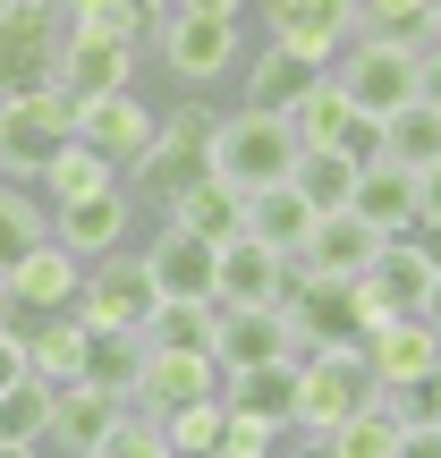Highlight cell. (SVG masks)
Masks as SVG:
<instances>
[{"mask_svg": "<svg viewBox=\"0 0 441 458\" xmlns=\"http://www.w3.org/2000/svg\"><path fill=\"white\" fill-rule=\"evenodd\" d=\"M145 60H162V77L179 85V94H204L213 102V85L238 77L246 60V17H187V9H162L145 34Z\"/></svg>", "mask_w": 441, "mask_h": 458, "instance_id": "7a4b0ae2", "label": "cell"}, {"mask_svg": "<svg viewBox=\"0 0 441 458\" xmlns=\"http://www.w3.org/2000/svg\"><path fill=\"white\" fill-rule=\"evenodd\" d=\"M162 425V442H170V458H213V442H221V399H204V408H179V416H153Z\"/></svg>", "mask_w": 441, "mask_h": 458, "instance_id": "f35d334b", "label": "cell"}, {"mask_svg": "<svg viewBox=\"0 0 441 458\" xmlns=\"http://www.w3.org/2000/svg\"><path fill=\"white\" fill-rule=\"evenodd\" d=\"M0 9H17V0H0Z\"/></svg>", "mask_w": 441, "mask_h": 458, "instance_id": "11a10c76", "label": "cell"}, {"mask_svg": "<svg viewBox=\"0 0 441 458\" xmlns=\"http://www.w3.org/2000/svg\"><path fill=\"white\" fill-rule=\"evenodd\" d=\"M289 187H297V204H306V213H348V196H357V162H348V153H331V145H297Z\"/></svg>", "mask_w": 441, "mask_h": 458, "instance_id": "f1b7e54d", "label": "cell"}, {"mask_svg": "<svg viewBox=\"0 0 441 458\" xmlns=\"http://www.w3.org/2000/svg\"><path fill=\"white\" fill-rule=\"evenodd\" d=\"M213 128H221V111L204 94H179L162 119H153V153L136 162V179H128V196L145 204V221H162L196 179H213Z\"/></svg>", "mask_w": 441, "mask_h": 458, "instance_id": "6da1fadb", "label": "cell"}, {"mask_svg": "<svg viewBox=\"0 0 441 458\" xmlns=\"http://www.w3.org/2000/svg\"><path fill=\"white\" fill-rule=\"evenodd\" d=\"M17 382H26V340L0 331V391H17Z\"/></svg>", "mask_w": 441, "mask_h": 458, "instance_id": "f6af8a7d", "label": "cell"}, {"mask_svg": "<svg viewBox=\"0 0 441 458\" xmlns=\"http://www.w3.org/2000/svg\"><path fill=\"white\" fill-rule=\"evenodd\" d=\"M416 68H425V43L416 34H357V43L331 60V85L348 94V111L391 119L416 102Z\"/></svg>", "mask_w": 441, "mask_h": 458, "instance_id": "5b68a950", "label": "cell"}, {"mask_svg": "<svg viewBox=\"0 0 441 458\" xmlns=\"http://www.w3.org/2000/svg\"><path fill=\"white\" fill-rule=\"evenodd\" d=\"M60 145H77V102H68L60 85H51V94L0 102V179L9 187H34Z\"/></svg>", "mask_w": 441, "mask_h": 458, "instance_id": "52a82bcc", "label": "cell"}, {"mask_svg": "<svg viewBox=\"0 0 441 458\" xmlns=\"http://www.w3.org/2000/svg\"><path fill=\"white\" fill-rule=\"evenodd\" d=\"M153 280H145V263H136V246L128 255H102V263H85V289H77V323L85 331H136L145 340V323H153Z\"/></svg>", "mask_w": 441, "mask_h": 458, "instance_id": "9c48e42d", "label": "cell"}, {"mask_svg": "<svg viewBox=\"0 0 441 458\" xmlns=\"http://www.w3.org/2000/svg\"><path fill=\"white\" fill-rule=\"evenodd\" d=\"M340 119H348V94L331 85V68H323V77H314L306 94H297V111H289V136H297V145H331V136H340Z\"/></svg>", "mask_w": 441, "mask_h": 458, "instance_id": "74e56055", "label": "cell"}, {"mask_svg": "<svg viewBox=\"0 0 441 458\" xmlns=\"http://www.w3.org/2000/svg\"><path fill=\"white\" fill-rule=\"evenodd\" d=\"M331 153H348V162H382V119H365V111H348L340 119V136H331Z\"/></svg>", "mask_w": 441, "mask_h": 458, "instance_id": "7bdbcfd3", "label": "cell"}, {"mask_svg": "<svg viewBox=\"0 0 441 458\" xmlns=\"http://www.w3.org/2000/svg\"><path fill=\"white\" fill-rule=\"evenodd\" d=\"M314 77H323V68H306L297 51H280V43H246V60H238V102H246V111L289 119L297 94H306Z\"/></svg>", "mask_w": 441, "mask_h": 458, "instance_id": "ffe728a7", "label": "cell"}, {"mask_svg": "<svg viewBox=\"0 0 441 458\" xmlns=\"http://www.w3.org/2000/svg\"><path fill=\"white\" fill-rule=\"evenodd\" d=\"M391 450H399V416H391V399H382V408H365L357 425L323 433L306 458H391Z\"/></svg>", "mask_w": 441, "mask_h": 458, "instance_id": "d590c367", "label": "cell"}, {"mask_svg": "<svg viewBox=\"0 0 441 458\" xmlns=\"http://www.w3.org/2000/svg\"><path fill=\"white\" fill-rule=\"evenodd\" d=\"M425 289H433V263L416 255L408 238H382V255L357 272V306H365V323H391V314H416L425 306Z\"/></svg>", "mask_w": 441, "mask_h": 458, "instance_id": "ac0fdd59", "label": "cell"}, {"mask_svg": "<svg viewBox=\"0 0 441 458\" xmlns=\"http://www.w3.org/2000/svg\"><path fill=\"white\" fill-rule=\"evenodd\" d=\"M94 458H170V442H162V425H153L145 408H128V416L94 442Z\"/></svg>", "mask_w": 441, "mask_h": 458, "instance_id": "ab89813d", "label": "cell"}, {"mask_svg": "<svg viewBox=\"0 0 441 458\" xmlns=\"http://www.w3.org/2000/svg\"><path fill=\"white\" fill-rule=\"evenodd\" d=\"M280 314H289L297 348H357L365 340V306H357V280H289V297H280Z\"/></svg>", "mask_w": 441, "mask_h": 458, "instance_id": "5bb4252c", "label": "cell"}, {"mask_svg": "<svg viewBox=\"0 0 441 458\" xmlns=\"http://www.w3.org/2000/svg\"><path fill=\"white\" fill-rule=\"evenodd\" d=\"M77 382H94V391L119 399V408H136V382H145V340H136V331H85Z\"/></svg>", "mask_w": 441, "mask_h": 458, "instance_id": "4316f807", "label": "cell"}, {"mask_svg": "<svg viewBox=\"0 0 441 458\" xmlns=\"http://www.w3.org/2000/svg\"><path fill=\"white\" fill-rule=\"evenodd\" d=\"M357 357H365V374H374V391L391 399V391H416V382L441 365V340L416 323V314H391V323H365Z\"/></svg>", "mask_w": 441, "mask_h": 458, "instance_id": "2e32d148", "label": "cell"}, {"mask_svg": "<svg viewBox=\"0 0 441 458\" xmlns=\"http://www.w3.org/2000/svg\"><path fill=\"white\" fill-rule=\"evenodd\" d=\"M77 289H85V263L43 238L9 280H0V297H9V323L0 331H26V323H43V314H77Z\"/></svg>", "mask_w": 441, "mask_h": 458, "instance_id": "8fae6325", "label": "cell"}, {"mask_svg": "<svg viewBox=\"0 0 441 458\" xmlns=\"http://www.w3.org/2000/svg\"><path fill=\"white\" fill-rule=\"evenodd\" d=\"M238 213H246V204H238V196H229V187H221V179H196V187H187V196H179V204H170V213H162V221H179V229H196V238H204V246H229V238H238Z\"/></svg>", "mask_w": 441, "mask_h": 458, "instance_id": "836d02e7", "label": "cell"}, {"mask_svg": "<svg viewBox=\"0 0 441 458\" xmlns=\"http://www.w3.org/2000/svg\"><path fill=\"white\" fill-rule=\"evenodd\" d=\"M382 162H399V170H433L441 162V102L416 94L408 111L382 119Z\"/></svg>", "mask_w": 441, "mask_h": 458, "instance_id": "1f68e13d", "label": "cell"}, {"mask_svg": "<svg viewBox=\"0 0 441 458\" xmlns=\"http://www.w3.org/2000/svg\"><path fill=\"white\" fill-rule=\"evenodd\" d=\"M306 204H297V187H263V196H246V213H238V229L255 246H272V255H297V238H306Z\"/></svg>", "mask_w": 441, "mask_h": 458, "instance_id": "d6a6232c", "label": "cell"}, {"mask_svg": "<svg viewBox=\"0 0 441 458\" xmlns=\"http://www.w3.org/2000/svg\"><path fill=\"white\" fill-rule=\"evenodd\" d=\"M416 221H441V162L416 170Z\"/></svg>", "mask_w": 441, "mask_h": 458, "instance_id": "bcb514c9", "label": "cell"}, {"mask_svg": "<svg viewBox=\"0 0 441 458\" xmlns=\"http://www.w3.org/2000/svg\"><path fill=\"white\" fill-rule=\"evenodd\" d=\"M213 365L221 374H246V365H306V348H297L289 314L280 306H213Z\"/></svg>", "mask_w": 441, "mask_h": 458, "instance_id": "4fadbf2b", "label": "cell"}, {"mask_svg": "<svg viewBox=\"0 0 441 458\" xmlns=\"http://www.w3.org/2000/svg\"><path fill=\"white\" fill-rule=\"evenodd\" d=\"M17 340H26V374L34 382H51V391L77 382V365H85V323L77 314H43V323H26Z\"/></svg>", "mask_w": 441, "mask_h": 458, "instance_id": "83f0119b", "label": "cell"}, {"mask_svg": "<svg viewBox=\"0 0 441 458\" xmlns=\"http://www.w3.org/2000/svg\"><path fill=\"white\" fill-rule=\"evenodd\" d=\"M153 102L145 94H102V102H77V145L102 153V162L119 170V179H136V162L153 153Z\"/></svg>", "mask_w": 441, "mask_h": 458, "instance_id": "9a60e30c", "label": "cell"}, {"mask_svg": "<svg viewBox=\"0 0 441 458\" xmlns=\"http://www.w3.org/2000/svg\"><path fill=\"white\" fill-rule=\"evenodd\" d=\"M170 9H187V17H246L255 0H170Z\"/></svg>", "mask_w": 441, "mask_h": 458, "instance_id": "7dc6e473", "label": "cell"}, {"mask_svg": "<svg viewBox=\"0 0 441 458\" xmlns=\"http://www.w3.org/2000/svg\"><path fill=\"white\" fill-rule=\"evenodd\" d=\"M221 408L246 416V425H272L289 442V416H297V365H246V374H221Z\"/></svg>", "mask_w": 441, "mask_h": 458, "instance_id": "603a6c76", "label": "cell"}, {"mask_svg": "<svg viewBox=\"0 0 441 458\" xmlns=\"http://www.w3.org/2000/svg\"><path fill=\"white\" fill-rule=\"evenodd\" d=\"M221 416H229V408H221ZM280 450H289V442H280L272 425H246V416H229L221 442H213V458H280Z\"/></svg>", "mask_w": 441, "mask_h": 458, "instance_id": "b9f144b4", "label": "cell"}, {"mask_svg": "<svg viewBox=\"0 0 441 458\" xmlns=\"http://www.w3.org/2000/svg\"><path fill=\"white\" fill-rule=\"evenodd\" d=\"M0 323H9V297H0Z\"/></svg>", "mask_w": 441, "mask_h": 458, "instance_id": "f5cc1de1", "label": "cell"}, {"mask_svg": "<svg viewBox=\"0 0 441 458\" xmlns=\"http://www.w3.org/2000/svg\"><path fill=\"white\" fill-rule=\"evenodd\" d=\"M357 17H365V34H416V43H433L425 0H357Z\"/></svg>", "mask_w": 441, "mask_h": 458, "instance_id": "60d3db41", "label": "cell"}, {"mask_svg": "<svg viewBox=\"0 0 441 458\" xmlns=\"http://www.w3.org/2000/svg\"><path fill=\"white\" fill-rule=\"evenodd\" d=\"M213 323H221V314L196 306V297H162L153 323H145V348H153V357H213Z\"/></svg>", "mask_w": 441, "mask_h": 458, "instance_id": "f546056e", "label": "cell"}, {"mask_svg": "<svg viewBox=\"0 0 441 458\" xmlns=\"http://www.w3.org/2000/svg\"><path fill=\"white\" fill-rule=\"evenodd\" d=\"M204 399H221L213 357H153L145 348V382H136V408L145 416H179V408H204Z\"/></svg>", "mask_w": 441, "mask_h": 458, "instance_id": "7402d4cb", "label": "cell"}, {"mask_svg": "<svg viewBox=\"0 0 441 458\" xmlns=\"http://www.w3.org/2000/svg\"><path fill=\"white\" fill-rule=\"evenodd\" d=\"M136 68H145V51H119V43H85V34H68V60H60V94H68V102L136 94Z\"/></svg>", "mask_w": 441, "mask_h": 458, "instance_id": "cb8c5ba5", "label": "cell"}, {"mask_svg": "<svg viewBox=\"0 0 441 458\" xmlns=\"http://www.w3.org/2000/svg\"><path fill=\"white\" fill-rule=\"evenodd\" d=\"M348 213L374 229V238H408V229H416V170L365 162V170H357V196H348Z\"/></svg>", "mask_w": 441, "mask_h": 458, "instance_id": "d4e9b609", "label": "cell"}, {"mask_svg": "<svg viewBox=\"0 0 441 458\" xmlns=\"http://www.w3.org/2000/svg\"><path fill=\"white\" fill-rule=\"evenodd\" d=\"M111 187H128L102 153H85V145H60L43 162V179H34V204L43 213H68V204H85V196H111Z\"/></svg>", "mask_w": 441, "mask_h": 458, "instance_id": "484cf974", "label": "cell"}, {"mask_svg": "<svg viewBox=\"0 0 441 458\" xmlns=\"http://www.w3.org/2000/svg\"><path fill=\"white\" fill-rule=\"evenodd\" d=\"M416 323H425L433 340H441V272H433V289H425V306H416Z\"/></svg>", "mask_w": 441, "mask_h": 458, "instance_id": "c3c4849f", "label": "cell"}, {"mask_svg": "<svg viewBox=\"0 0 441 458\" xmlns=\"http://www.w3.org/2000/svg\"><path fill=\"white\" fill-rule=\"evenodd\" d=\"M136 263H145L153 297H196V306H213V263H221V246H204L196 229H179V221H145Z\"/></svg>", "mask_w": 441, "mask_h": 458, "instance_id": "30bf717a", "label": "cell"}, {"mask_svg": "<svg viewBox=\"0 0 441 458\" xmlns=\"http://www.w3.org/2000/svg\"><path fill=\"white\" fill-rule=\"evenodd\" d=\"M136 9H153V17H162V9H170V0H136Z\"/></svg>", "mask_w": 441, "mask_h": 458, "instance_id": "816d5d0a", "label": "cell"}, {"mask_svg": "<svg viewBox=\"0 0 441 458\" xmlns=\"http://www.w3.org/2000/svg\"><path fill=\"white\" fill-rule=\"evenodd\" d=\"M119 399H102L94 382H60L51 391V433H43V450H60V458H94V442L119 425Z\"/></svg>", "mask_w": 441, "mask_h": 458, "instance_id": "44dd1931", "label": "cell"}, {"mask_svg": "<svg viewBox=\"0 0 441 458\" xmlns=\"http://www.w3.org/2000/svg\"><path fill=\"white\" fill-rule=\"evenodd\" d=\"M365 408H382L374 374H365L357 348H314L306 365H297V416H289V450H314L323 433L357 425Z\"/></svg>", "mask_w": 441, "mask_h": 458, "instance_id": "3957f363", "label": "cell"}, {"mask_svg": "<svg viewBox=\"0 0 441 458\" xmlns=\"http://www.w3.org/2000/svg\"><path fill=\"white\" fill-rule=\"evenodd\" d=\"M374 255H382V238H374L357 213H314L289 263H297V280H357Z\"/></svg>", "mask_w": 441, "mask_h": 458, "instance_id": "e0dca14e", "label": "cell"}, {"mask_svg": "<svg viewBox=\"0 0 441 458\" xmlns=\"http://www.w3.org/2000/svg\"><path fill=\"white\" fill-rule=\"evenodd\" d=\"M391 458H441V425H399V450Z\"/></svg>", "mask_w": 441, "mask_h": 458, "instance_id": "ee69618b", "label": "cell"}, {"mask_svg": "<svg viewBox=\"0 0 441 458\" xmlns=\"http://www.w3.org/2000/svg\"><path fill=\"white\" fill-rule=\"evenodd\" d=\"M280 458H306V450H280Z\"/></svg>", "mask_w": 441, "mask_h": 458, "instance_id": "db71d44e", "label": "cell"}, {"mask_svg": "<svg viewBox=\"0 0 441 458\" xmlns=\"http://www.w3.org/2000/svg\"><path fill=\"white\" fill-rule=\"evenodd\" d=\"M43 433H51V382H17V391H0V442H26V450H43Z\"/></svg>", "mask_w": 441, "mask_h": 458, "instance_id": "8d00e7d4", "label": "cell"}, {"mask_svg": "<svg viewBox=\"0 0 441 458\" xmlns=\"http://www.w3.org/2000/svg\"><path fill=\"white\" fill-rule=\"evenodd\" d=\"M68 34H85V43H119V51H145L153 34V9H136V0H60Z\"/></svg>", "mask_w": 441, "mask_h": 458, "instance_id": "4dcf8cb0", "label": "cell"}, {"mask_svg": "<svg viewBox=\"0 0 441 458\" xmlns=\"http://www.w3.org/2000/svg\"><path fill=\"white\" fill-rule=\"evenodd\" d=\"M289 280H297V263L272 255V246H255L238 229V238L221 246V263H213V306H280Z\"/></svg>", "mask_w": 441, "mask_h": 458, "instance_id": "d6986e66", "label": "cell"}, {"mask_svg": "<svg viewBox=\"0 0 441 458\" xmlns=\"http://www.w3.org/2000/svg\"><path fill=\"white\" fill-rule=\"evenodd\" d=\"M0 458H51V450H26V442H0Z\"/></svg>", "mask_w": 441, "mask_h": 458, "instance_id": "681fc988", "label": "cell"}, {"mask_svg": "<svg viewBox=\"0 0 441 458\" xmlns=\"http://www.w3.org/2000/svg\"><path fill=\"white\" fill-rule=\"evenodd\" d=\"M289 170H297V136H289V119H272V111H221V128H213V179L229 187V196H263V187H289Z\"/></svg>", "mask_w": 441, "mask_h": 458, "instance_id": "277c9868", "label": "cell"}, {"mask_svg": "<svg viewBox=\"0 0 441 458\" xmlns=\"http://www.w3.org/2000/svg\"><path fill=\"white\" fill-rule=\"evenodd\" d=\"M425 26H433V43H441V0H425Z\"/></svg>", "mask_w": 441, "mask_h": 458, "instance_id": "f907efd6", "label": "cell"}, {"mask_svg": "<svg viewBox=\"0 0 441 458\" xmlns=\"http://www.w3.org/2000/svg\"><path fill=\"white\" fill-rule=\"evenodd\" d=\"M43 238H51V213L34 204V187H9V179H0V280H9Z\"/></svg>", "mask_w": 441, "mask_h": 458, "instance_id": "e575fe53", "label": "cell"}, {"mask_svg": "<svg viewBox=\"0 0 441 458\" xmlns=\"http://www.w3.org/2000/svg\"><path fill=\"white\" fill-rule=\"evenodd\" d=\"M60 60H68L60 0H17V9H0V102L51 94V85H60Z\"/></svg>", "mask_w": 441, "mask_h": 458, "instance_id": "8992f818", "label": "cell"}, {"mask_svg": "<svg viewBox=\"0 0 441 458\" xmlns=\"http://www.w3.org/2000/svg\"><path fill=\"white\" fill-rule=\"evenodd\" d=\"M136 238H145V204H136L128 187H111V196H85V204H68V213H51V246H68L77 263L128 255Z\"/></svg>", "mask_w": 441, "mask_h": 458, "instance_id": "7c38bea8", "label": "cell"}, {"mask_svg": "<svg viewBox=\"0 0 441 458\" xmlns=\"http://www.w3.org/2000/svg\"><path fill=\"white\" fill-rule=\"evenodd\" d=\"M255 17H263V43L297 51L306 68H331V60L365 34L357 0H255Z\"/></svg>", "mask_w": 441, "mask_h": 458, "instance_id": "ba28073f", "label": "cell"}]
</instances>
